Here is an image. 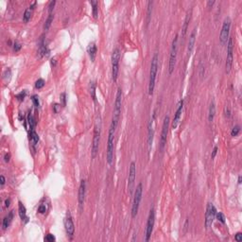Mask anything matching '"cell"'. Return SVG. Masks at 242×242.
<instances>
[{"label":"cell","instance_id":"cell-1","mask_svg":"<svg viewBox=\"0 0 242 242\" xmlns=\"http://www.w3.org/2000/svg\"><path fill=\"white\" fill-rule=\"evenodd\" d=\"M158 55L155 53L151 59V70H149V95L152 96L153 92L155 88V81H156V76H157L158 71Z\"/></svg>","mask_w":242,"mask_h":242},{"label":"cell","instance_id":"cell-2","mask_svg":"<svg viewBox=\"0 0 242 242\" xmlns=\"http://www.w3.org/2000/svg\"><path fill=\"white\" fill-rule=\"evenodd\" d=\"M100 134H101V118L98 115L94 130L93 143H92V151H91L92 158H95L97 154L98 147H100Z\"/></svg>","mask_w":242,"mask_h":242},{"label":"cell","instance_id":"cell-3","mask_svg":"<svg viewBox=\"0 0 242 242\" xmlns=\"http://www.w3.org/2000/svg\"><path fill=\"white\" fill-rule=\"evenodd\" d=\"M117 126L111 124L108 132V143H107V151H106V160L109 165H112L114 160V139Z\"/></svg>","mask_w":242,"mask_h":242},{"label":"cell","instance_id":"cell-4","mask_svg":"<svg viewBox=\"0 0 242 242\" xmlns=\"http://www.w3.org/2000/svg\"><path fill=\"white\" fill-rule=\"evenodd\" d=\"M121 105H122V90L118 88L117 92V97H115V107H114V114H113V119H112V123L115 126L118 125L119 117H120L121 113Z\"/></svg>","mask_w":242,"mask_h":242},{"label":"cell","instance_id":"cell-5","mask_svg":"<svg viewBox=\"0 0 242 242\" xmlns=\"http://www.w3.org/2000/svg\"><path fill=\"white\" fill-rule=\"evenodd\" d=\"M177 52H178V34H176L174 39L172 41L171 48H170L169 55V63H168V73L171 75L174 71L176 60H177Z\"/></svg>","mask_w":242,"mask_h":242},{"label":"cell","instance_id":"cell-6","mask_svg":"<svg viewBox=\"0 0 242 242\" xmlns=\"http://www.w3.org/2000/svg\"><path fill=\"white\" fill-rule=\"evenodd\" d=\"M142 194H143V185H142V183H139L135 188L134 200H132V217H135L136 215L138 213L139 205H140V202L142 199Z\"/></svg>","mask_w":242,"mask_h":242},{"label":"cell","instance_id":"cell-7","mask_svg":"<svg viewBox=\"0 0 242 242\" xmlns=\"http://www.w3.org/2000/svg\"><path fill=\"white\" fill-rule=\"evenodd\" d=\"M119 61H120V51L118 48H115L112 54V79H113L114 82L117 80Z\"/></svg>","mask_w":242,"mask_h":242},{"label":"cell","instance_id":"cell-8","mask_svg":"<svg viewBox=\"0 0 242 242\" xmlns=\"http://www.w3.org/2000/svg\"><path fill=\"white\" fill-rule=\"evenodd\" d=\"M230 29H231V19L230 17L224 19L222 28H221L220 35V42L221 46H225L229 40V34H230Z\"/></svg>","mask_w":242,"mask_h":242},{"label":"cell","instance_id":"cell-9","mask_svg":"<svg viewBox=\"0 0 242 242\" xmlns=\"http://www.w3.org/2000/svg\"><path fill=\"white\" fill-rule=\"evenodd\" d=\"M169 122L170 118L169 115H166L163 121V126H162V132H161V137H160V151H163L164 148L166 144V139H168V127H169Z\"/></svg>","mask_w":242,"mask_h":242},{"label":"cell","instance_id":"cell-10","mask_svg":"<svg viewBox=\"0 0 242 242\" xmlns=\"http://www.w3.org/2000/svg\"><path fill=\"white\" fill-rule=\"evenodd\" d=\"M154 222H155V212H154V209H151L149 211V215L148 217V221H147L146 230H145V240L146 241H149V238L151 237Z\"/></svg>","mask_w":242,"mask_h":242},{"label":"cell","instance_id":"cell-11","mask_svg":"<svg viewBox=\"0 0 242 242\" xmlns=\"http://www.w3.org/2000/svg\"><path fill=\"white\" fill-rule=\"evenodd\" d=\"M216 214H217L216 207L213 205V203L208 202L207 203L206 212H205V227L206 228H209L211 225H212L215 217H216Z\"/></svg>","mask_w":242,"mask_h":242},{"label":"cell","instance_id":"cell-12","mask_svg":"<svg viewBox=\"0 0 242 242\" xmlns=\"http://www.w3.org/2000/svg\"><path fill=\"white\" fill-rule=\"evenodd\" d=\"M233 51H234L233 39L229 37V40H228V43H227V57H226V63H225L227 73L230 72L232 65H233V59H234Z\"/></svg>","mask_w":242,"mask_h":242},{"label":"cell","instance_id":"cell-13","mask_svg":"<svg viewBox=\"0 0 242 242\" xmlns=\"http://www.w3.org/2000/svg\"><path fill=\"white\" fill-rule=\"evenodd\" d=\"M136 177V166L135 163L132 162L130 165V170H129V177H128V189L130 194H132V190L134 187V182Z\"/></svg>","mask_w":242,"mask_h":242},{"label":"cell","instance_id":"cell-14","mask_svg":"<svg viewBox=\"0 0 242 242\" xmlns=\"http://www.w3.org/2000/svg\"><path fill=\"white\" fill-rule=\"evenodd\" d=\"M85 191H86V182L85 180H81L79 187V194H78V202H79L80 209L81 210L83 207L84 199H85Z\"/></svg>","mask_w":242,"mask_h":242},{"label":"cell","instance_id":"cell-15","mask_svg":"<svg viewBox=\"0 0 242 242\" xmlns=\"http://www.w3.org/2000/svg\"><path fill=\"white\" fill-rule=\"evenodd\" d=\"M183 107V100H181V101H179L178 105H177V110L174 115V118H173L172 124H171V128L173 130H175L179 125V121L181 119V117H182Z\"/></svg>","mask_w":242,"mask_h":242},{"label":"cell","instance_id":"cell-16","mask_svg":"<svg viewBox=\"0 0 242 242\" xmlns=\"http://www.w3.org/2000/svg\"><path fill=\"white\" fill-rule=\"evenodd\" d=\"M64 226H65V230H66L67 235H68V236H69L70 237H72L74 236V233H75V225H74V222H73V220H72V217H71V216H70L69 213H68L67 217L65 219Z\"/></svg>","mask_w":242,"mask_h":242},{"label":"cell","instance_id":"cell-17","mask_svg":"<svg viewBox=\"0 0 242 242\" xmlns=\"http://www.w3.org/2000/svg\"><path fill=\"white\" fill-rule=\"evenodd\" d=\"M196 32H197V29L195 28L193 29L192 33L190 34L189 41H188V46H187V53L188 54H191L192 50L194 48V45H195V42H196Z\"/></svg>","mask_w":242,"mask_h":242},{"label":"cell","instance_id":"cell-18","mask_svg":"<svg viewBox=\"0 0 242 242\" xmlns=\"http://www.w3.org/2000/svg\"><path fill=\"white\" fill-rule=\"evenodd\" d=\"M18 211H19V216L21 217V220L23 221H25L27 223L29 220V217H27V210H26V207L25 205L21 202H18Z\"/></svg>","mask_w":242,"mask_h":242},{"label":"cell","instance_id":"cell-19","mask_svg":"<svg viewBox=\"0 0 242 242\" xmlns=\"http://www.w3.org/2000/svg\"><path fill=\"white\" fill-rule=\"evenodd\" d=\"M97 46L95 45V44H91V45L88 46V48H87V51H88V54H89V56H90V59L92 62H94L95 61V58H96V55H97Z\"/></svg>","mask_w":242,"mask_h":242},{"label":"cell","instance_id":"cell-20","mask_svg":"<svg viewBox=\"0 0 242 242\" xmlns=\"http://www.w3.org/2000/svg\"><path fill=\"white\" fill-rule=\"evenodd\" d=\"M12 219H13V211H11V212L8 214V216H6L4 217V220H3V223H2L3 229H7V228L10 226Z\"/></svg>","mask_w":242,"mask_h":242},{"label":"cell","instance_id":"cell-21","mask_svg":"<svg viewBox=\"0 0 242 242\" xmlns=\"http://www.w3.org/2000/svg\"><path fill=\"white\" fill-rule=\"evenodd\" d=\"M215 115H216V105H215V102L212 101L208 109V120L210 122H212L214 120Z\"/></svg>","mask_w":242,"mask_h":242},{"label":"cell","instance_id":"cell-22","mask_svg":"<svg viewBox=\"0 0 242 242\" xmlns=\"http://www.w3.org/2000/svg\"><path fill=\"white\" fill-rule=\"evenodd\" d=\"M39 52L41 54V56H46V55H48V49H47L46 46L45 45V43H44V38L42 37V39L40 40V46H39Z\"/></svg>","mask_w":242,"mask_h":242},{"label":"cell","instance_id":"cell-23","mask_svg":"<svg viewBox=\"0 0 242 242\" xmlns=\"http://www.w3.org/2000/svg\"><path fill=\"white\" fill-rule=\"evenodd\" d=\"M152 120L153 118L149 121V136H148V145H149V149L151 151V145H152V137H153V132H152Z\"/></svg>","mask_w":242,"mask_h":242},{"label":"cell","instance_id":"cell-24","mask_svg":"<svg viewBox=\"0 0 242 242\" xmlns=\"http://www.w3.org/2000/svg\"><path fill=\"white\" fill-rule=\"evenodd\" d=\"M29 140L32 143V145H36L39 141V136L36 134V132L34 130H30L29 132Z\"/></svg>","mask_w":242,"mask_h":242},{"label":"cell","instance_id":"cell-25","mask_svg":"<svg viewBox=\"0 0 242 242\" xmlns=\"http://www.w3.org/2000/svg\"><path fill=\"white\" fill-rule=\"evenodd\" d=\"M32 11H33V8H31V7H29V8H28L25 11V13H24V15H23V21L25 23H28L29 21L30 17H31V14H32Z\"/></svg>","mask_w":242,"mask_h":242},{"label":"cell","instance_id":"cell-26","mask_svg":"<svg viewBox=\"0 0 242 242\" xmlns=\"http://www.w3.org/2000/svg\"><path fill=\"white\" fill-rule=\"evenodd\" d=\"M90 4L93 6V16L95 19L97 18V15H98V2L97 1H90Z\"/></svg>","mask_w":242,"mask_h":242},{"label":"cell","instance_id":"cell-27","mask_svg":"<svg viewBox=\"0 0 242 242\" xmlns=\"http://www.w3.org/2000/svg\"><path fill=\"white\" fill-rule=\"evenodd\" d=\"M53 19H54V15L52 14V13H51V14H49L48 17H47L45 25H44V29H45V30H48V29L50 28V26H51V24H52V22H53Z\"/></svg>","mask_w":242,"mask_h":242},{"label":"cell","instance_id":"cell-28","mask_svg":"<svg viewBox=\"0 0 242 242\" xmlns=\"http://www.w3.org/2000/svg\"><path fill=\"white\" fill-rule=\"evenodd\" d=\"M189 20H190V12L189 13H187L186 14V17H185V23H183V36H185V33H186V30H187V28H188V23H189Z\"/></svg>","mask_w":242,"mask_h":242},{"label":"cell","instance_id":"cell-29","mask_svg":"<svg viewBox=\"0 0 242 242\" xmlns=\"http://www.w3.org/2000/svg\"><path fill=\"white\" fill-rule=\"evenodd\" d=\"M90 94L92 98L96 101V84H95L94 81H91L90 82Z\"/></svg>","mask_w":242,"mask_h":242},{"label":"cell","instance_id":"cell-30","mask_svg":"<svg viewBox=\"0 0 242 242\" xmlns=\"http://www.w3.org/2000/svg\"><path fill=\"white\" fill-rule=\"evenodd\" d=\"M148 12H147V25H149V21H151V11H152V9H151V7H152V2L149 1L148 3Z\"/></svg>","mask_w":242,"mask_h":242},{"label":"cell","instance_id":"cell-31","mask_svg":"<svg viewBox=\"0 0 242 242\" xmlns=\"http://www.w3.org/2000/svg\"><path fill=\"white\" fill-rule=\"evenodd\" d=\"M28 121H29L30 130H34V126H35V121H34V118H33L32 115L30 114V113H29V115H28Z\"/></svg>","mask_w":242,"mask_h":242},{"label":"cell","instance_id":"cell-32","mask_svg":"<svg viewBox=\"0 0 242 242\" xmlns=\"http://www.w3.org/2000/svg\"><path fill=\"white\" fill-rule=\"evenodd\" d=\"M45 80H44L43 79H39L38 80H36V82H35V88L36 89H41V88H43L44 86H45Z\"/></svg>","mask_w":242,"mask_h":242},{"label":"cell","instance_id":"cell-33","mask_svg":"<svg viewBox=\"0 0 242 242\" xmlns=\"http://www.w3.org/2000/svg\"><path fill=\"white\" fill-rule=\"evenodd\" d=\"M216 217H217V220L220 221L221 223H225V217H224V215L221 213V212H217L216 214Z\"/></svg>","mask_w":242,"mask_h":242},{"label":"cell","instance_id":"cell-34","mask_svg":"<svg viewBox=\"0 0 242 242\" xmlns=\"http://www.w3.org/2000/svg\"><path fill=\"white\" fill-rule=\"evenodd\" d=\"M239 132H240V127H239V126H235V127L232 129V131H231V135L235 137V136L238 135Z\"/></svg>","mask_w":242,"mask_h":242},{"label":"cell","instance_id":"cell-35","mask_svg":"<svg viewBox=\"0 0 242 242\" xmlns=\"http://www.w3.org/2000/svg\"><path fill=\"white\" fill-rule=\"evenodd\" d=\"M31 101L33 102V104H34V106L38 108L40 106V102H39V97L37 95H34V96L31 97Z\"/></svg>","mask_w":242,"mask_h":242},{"label":"cell","instance_id":"cell-36","mask_svg":"<svg viewBox=\"0 0 242 242\" xmlns=\"http://www.w3.org/2000/svg\"><path fill=\"white\" fill-rule=\"evenodd\" d=\"M45 240L47 241V242H54V241L56 240V238H55V237H54L52 234H48V235H46V236Z\"/></svg>","mask_w":242,"mask_h":242},{"label":"cell","instance_id":"cell-37","mask_svg":"<svg viewBox=\"0 0 242 242\" xmlns=\"http://www.w3.org/2000/svg\"><path fill=\"white\" fill-rule=\"evenodd\" d=\"M61 101H62V105L63 106H65L66 105V94L65 93H62L61 94Z\"/></svg>","mask_w":242,"mask_h":242},{"label":"cell","instance_id":"cell-38","mask_svg":"<svg viewBox=\"0 0 242 242\" xmlns=\"http://www.w3.org/2000/svg\"><path fill=\"white\" fill-rule=\"evenodd\" d=\"M26 94H27V92L26 91H23V92H21V93L20 94H18V95H16V97L18 98L19 100H24V98H25V97H26Z\"/></svg>","mask_w":242,"mask_h":242},{"label":"cell","instance_id":"cell-39","mask_svg":"<svg viewBox=\"0 0 242 242\" xmlns=\"http://www.w3.org/2000/svg\"><path fill=\"white\" fill-rule=\"evenodd\" d=\"M38 212L40 214H45L46 212V205H44V204H41V205L38 207Z\"/></svg>","mask_w":242,"mask_h":242},{"label":"cell","instance_id":"cell-40","mask_svg":"<svg viewBox=\"0 0 242 242\" xmlns=\"http://www.w3.org/2000/svg\"><path fill=\"white\" fill-rule=\"evenodd\" d=\"M56 4V1H51L49 3V6H48V12H49V14H51L52 13V11H53V9H54V6H55Z\"/></svg>","mask_w":242,"mask_h":242},{"label":"cell","instance_id":"cell-41","mask_svg":"<svg viewBox=\"0 0 242 242\" xmlns=\"http://www.w3.org/2000/svg\"><path fill=\"white\" fill-rule=\"evenodd\" d=\"M235 239H236L237 242H241L242 241V233H240V232L237 233L236 237H235Z\"/></svg>","mask_w":242,"mask_h":242},{"label":"cell","instance_id":"cell-42","mask_svg":"<svg viewBox=\"0 0 242 242\" xmlns=\"http://www.w3.org/2000/svg\"><path fill=\"white\" fill-rule=\"evenodd\" d=\"M21 45L20 44H18L17 42H15L14 44H13V49H14V51H19L20 49H21Z\"/></svg>","mask_w":242,"mask_h":242},{"label":"cell","instance_id":"cell-43","mask_svg":"<svg viewBox=\"0 0 242 242\" xmlns=\"http://www.w3.org/2000/svg\"><path fill=\"white\" fill-rule=\"evenodd\" d=\"M11 75H12V72H11V69H7L5 72H4V79H7V78H10L11 79Z\"/></svg>","mask_w":242,"mask_h":242},{"label":"cell","instance_id":"cell-44","mask_svg":"<svg viewBox=\"0 0 242 242\" xmlns=\"http://www.w3.org/2000/svg\"><path fill=\"white\" fill-rule=\"evenodd\" d=\"M10 158H11V155H10V153H6L5 156H4V161L6 163H8L10 161Z\"/></svg>","mask_w":242,"mask_h":242},{"label":"cell","instance_id":"cell-45","mask_svg":"<svg viewBox=\"0 0 242 242\" xmlns=\"http://www.w3.org/2000/svg\"><path fill=\"white\" fill-rule=\"evenodd\" d=\"M10 204H11V199H7L5 200V207H7V208H9L10 207Z\"/></svg>","mask_w":242,"mask_h":242},{"label":"cell","instance_id":"cell-46","mask_svg":"<svg viewBox=\"0 0 242 242\" xmlns=\"http://www.w3.org/2000/svg\"><path fill=\"white\" fill-rule=\"evenodd\" d=\"M217 147L216 146L213 149V153H212V158H215V156L217 154Z\"/></svg>","mask_w":242,"mask_h":242},{"label":"cell","instance_id":"cell-47","mask_svg":"<svg viewBox=\"0 0 242 242\" xmlns=\"http://www.w3.org/2000/svg\"><path fill=\"white\" fill-rule=\"evenodd\" d=\"M0 179H1V186H3V185H5V182H6L5 177L3 176V175H1V176H0Z\"/></svg>","mask_w":242,"mask_h":242},{"label":"cell","instance_id":"cell-48","mask_svg":"<svg viewBox=\"0 0 242 242\" xmlns=\"http://www.w3.org/2000/svg\"><path fill=\"white\" fill-rule=\"evenodd\" d=\"M214 4H215V1H208V2H207V6H208L209 8H211V7H212Z\"/></svg>","mask_w":242,"mask_h":242},{"label":"cell","instance_id":"cell-49","mask_svg":"<svg viewBox=\"0 0 242 242\" xmlns=\"http://www.w3.org/2000/svg\"><path fill=\"white\" fill-rule=\"evenodd\" d=\"M51 64H52V65H54V66L56 65V62H55V60H51Z\"/></svg>","mask_w":242,"mask_h":242},{"label":"cell","instance_id":"cell-50","mask_svg":"<svg viewBox=\"0 0 242 242\" xmlns=\"http://www.w3.org/2000/svg\"><path fill=\"white\" fill-rule=\"evenodd\" d=\"M238 183H239V185L241 183V176L238 177Z\"/></svg>","mask_w":242,"mask_h":242}]
</instances>
